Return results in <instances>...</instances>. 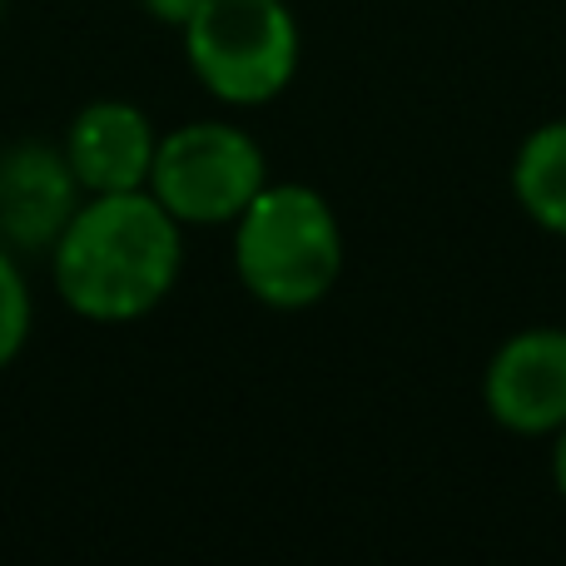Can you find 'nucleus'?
<instances>
[{
    "label": "nucleus",
    "instance_id": "obj_1",
    "mask_svg": "<svg viewBox=\"0 0 566 566\" xmlns=\"http://www.w3.org/2000/svg\"><path fill=\"white\" fill-rule=\"evenodd\" d=\"M179 219L149 189L85 195L50 249V279L70 313L90 323H135L169 298L185 269Z\"/></svg>",
    "mask_w": 566,
    "mask_h": 566
},
{
    "label": "nucleus",
    "instance_id": "obj_2",
    "mask_svg": "<svg viewBox=\"0 0 566 566\" xmlns=\"http://www.w3.org/2000/svg\"><path fill=\"white\" fill-rule=\"evenodd\" d=\"M234 274L264 308L298 313L343 274V229L313 185H264L234 219Z\"/></svg>",
    "mask_w": 566,
    "mask_h": 566
},
{
    "label": "nucleus",
    "instance_id": "obj_3",
    "mask_svg": "<svg viewBox=\"0 0 566 566\" xmlns=\"http://www.w3.org/2000/svg\"><path fill=\"white\" fill-rule=\"evenodd\" d=\"M179 35L195 80L224 105H269L298 75L303 45L289 0H205Z\"/></svg>",
    "mask_w": 566,
    "mask_h": 566
},
{
    "label": "nucleus",
    "instance_id": "obj_4",
    "mask_svg": "<svg viewBox=\"0 0 566 566\" xmlns=\"http://www.w3.org/2000/svg\"><path fill=\"white\" fill-rule=\"evenodd\" d=\"M269 185V159L254 135L224 119H195L159 135L149 195L179 224H234Z\"/></svg>",
    "mask_w": 566,
    "mask_h": 566
},
{
    "label": "nucleus",
    "instance_id": "obj_5",
    "mask_svg": "<svg viewBox=\"0 0 566 566\" xmlns=\"http://www.w3.org/2000/svg\"><path fill=\"white\" fill-rule=\"evenodd\" d=\"M482 408L517 438H552L566 422V333H512L482 373Z\"/></svg>",
    "mask_w": 566,
    "mask_h": 566
},
{
    "label": "nucleus",
    "instance_id": "obj_6",
    "mask_svg": "<svg viewBox=\"0 0 566 566\" xmlns=\"http://www.w3.org/2000/svg\"><path fill=\"white\" fill-rule=\"evenodd\" d=\"M85 205L65 149L20 139L0 155V244L15 254H50L75 209Z\"/></svg>",
    "mask_w": 566,
    "mask_h": 566
},
{
    "label": "nucleus",
    "instance_id": "obj_7",
    "mask_svg": "<svg viewBox=\"0 0 566 566\" xmlns=\"http://www.w3.org/2000/svg\"><path fill=\"white\" fill-rule=\"evenodd\" d=\"M60 149L85 195H125V189L149 185L159 135L145 109L129 99H95L70 119V135Z\"/></svg>",
    "mask_w": 566,
    "mask_h": 566
},
{
    "label": "nucleus",
    "instance_id": "obj_8",
    "mask_svg": "<svg viewBox=\"0 0 566 566\" xmlns=\"http://www.w3.org/2000/svg\"><path fill=\"white\" fill-rule=\"evenodd\" d=\"M512 195L537 229L566 239V119L537 125L512 159Z\"/></svg>",
    "mask_w": 566,
    "mask_h": 566
},
{
    "label": "nucleus",
    "instance_id": "obj_9",
    "mask_svg": "<svg viewBox=\"0 0 566 566\" xmlns=\"http://www.w3.org/2000/svg\"><path fill=\"white\" fill-rule=\"evenodd\" d=\"M30 338V289L15 264V249L0 244V373L20 358Z\"/></svg>",
    "mask_w": 566,
    "mask_h": 566
},
{
    "label": "nucleus",
    "instance_id": "obj_10",
    "mask_svg": "<svg viewBox=\"0 0 566 566\" xmlns=\"http://www.w3.org/2000/svg\"><path fill=\"white\" fill-rule=\"evenodd\" d=\"M199 6H205V0H145L149 20H159V25H169V30H185Z\"/></svg>",
    "mask_w": 566,
    "mask_h": 566
},
{
    "label": "nucleus",
    "instance_id": "obj_11",
    "mask_svg": "<svg viewBox=\"0 0 566 566\" xmlns=\"http://www.w3.org/2000/svg\"><path fill=\"white\" fill-rule=\"evenodd\" d=\"M552 438H557V448H552V482H557V492L566 497V422L552 432Z\"/></svg>",
    "mask_w": 566,
    "mask_h": 566
},
{
    "label": "nucleus",
    "instance_id": "obj_12",
    "mask_svg": "<svg viewBox=\"0 0 566 566\" xmlns=\"http://www.w3.org/2000/svg\"><path fill=\"white\" fill-rule=\"evenodd\" d=\"M0 6H6V0H0Z\"/></svg>",
    "mask_w": 566,
    "mask_h": 566
}]
</instances>
